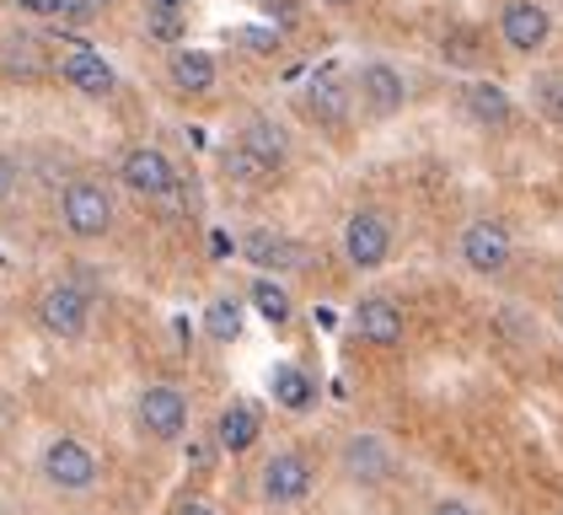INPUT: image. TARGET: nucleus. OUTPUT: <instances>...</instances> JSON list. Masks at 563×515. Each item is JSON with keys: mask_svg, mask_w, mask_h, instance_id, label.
Returning a JSON list of instances; mask_svg holds the SVG:
<instances>
[{"mask_svg": "<svg viewBox=\"0 0 563 515\" xmlns=\"http://www.w3.org/2000/svg\"><path fill=\"white\" fill-rule=\"evenodd\" d=\"M59 215H65V226H70L76 237H102V231L113 226V194H108L97 177H76V183H65V194H59Z\"/></svg>", "mask_w": 563, "mask_h": 515, "instance_id": "f257e3e1", "label": "nucleus"}, {"mask_svg": "<svg viewBox=\"0 0 563 515\" xmlns=\"http://www.w3.org/2000/svg\"><path fill=\"white\" fill-rule=\"evenodd\" d=\"M134 414H140V429L151 440H183L188 435V397L177 386H145Z\"/></svg>", "mask_w": 563, "mask_h": 515, "instance_id": "f03ea898", "label": "nucleus"}, {"mask_svg": "<svg viewBox=\"0 0 563 515\" xmlns=\"http://www.w3.org/2000/svg\"><path fill=\"white\" fill-rule=\"evenodd\" d=\"M344 258L354 263V269H382V263L391 258V226H387V215H376V210L349 215V226H344Z\"/></svg>", "mask_w": 563, "mask_h": 515, "instance_id": "7ed1b4c3", "label": "nucleus"}, {"mask_svg": "<svg viewBox=\"0 0 563 515\" xmlns=\"http://www.w3.org/2000/svg\"><path fill=\"white\" fill-rule=\"evenodd\" d=\"M119 177H124V188L140 194V199H167V194L177 188L173 162H167L156 145H134L130 156L119 162Z\"/></svg>", "mask_w": 563, "mask_h": 515, "instance_id": "20e7f679", "label": "nucleus"}, {"mask_svg": "<svg viewBox=\"0 0 563 515\" xmlns=\"http://www.w3.org/2000/svg\"><path fill=\"white\" fill-rule=\"evenodd\" d=\"M38 322H44V333H54V339H81L87 322H91L87 291H76V285H54V291H44V300H38Z\"/></svg>", "mask_w": 563, "mask_h": 515, "instance_id": "39448f33", "label": "nucleus"}, {"mask_svg": "<svg viewBox=\"0 0 563 515\" xmlns=\"http://www.w3.org/2000/svg\"><path fill=\"white\" fill-rule=\"evenodd\" d=\"M510 253H516V242H510V231L499 220H473L462 231V263L473 274H499L510 263Z\"/></svg>", "mask_w": 563, "mask_h": 515, "instance_id": "423d86ee", "label": "nucleus"}, {"mask_svg": "<svg viewBox=\"0 0 563 515\" xmlns=\"http://www.w3.org/2000/svg\"><path fill=\"white\" fill-rule=\"evenodd\" d=\"M499 33L505 43L516 48V54H537L548 33H553V17H548V6H537V0H510L505 11H499Z\"/></svg>", "mask_w": 563, "mask_h": 515, "instance_id": "0eeeda50", "label": "nucleus"}, {"mask_svg": "<svg viewBox=\"0 0 563 515\" xmlns=\"http://www.w3.org/2000/svg\"><path fill=\"white\" fill-rule=\"evenodd\" d=\"M44 478L54 489H91L97 483V457H91L81 440H54L44 451Z\"/></svg>", "mask_w": 563, "mask_h": 515, "instance_id": "6e6552de", "label": "nucleus"}, {"mask_svg": "<svg viewBox=\"0 0 563 515\" xmlns=\"http://www.w3.org/2000/svg\"><path fill=\"white\" fill-rule=\"evenodd\" d=\"M344 472L354 483H387L391 472H397V457H391V446L382 435H349L344 440Z\"/></svg>", "mask_w": 563, "mask_h": 515, "instance_id": "1a4fd4ad", "label": "nucleus"}, {"mask_svg": "<svg viewBox=\"0 0 563 515\" xmlns=\"http://www.w3.org/2000/svg\"><path fill=\"white\" fill-rule=\"evenodd\" d=\"M263 494H268L274 505H301L306 494H311V462H306L301 451H279V457L263 468Z\"/></svg>", "mask_w": 563, "mask_h": 515, "instance_id": "9d476101", "label": "nucleus"}, {"mask_svg": "<svg viewBox=\"0 0 563 515\" xmlns=\"http://www.w3.org/2000/svg\"><path fill=\"white\" fill-rule=\"evenodd\" d=\"M360 102L376 113V119H391L402 102H408V86H402V70H391L382 59L360 65Z\"/></svg>", "mask_w": 563, "mask_h": 515, "instance_id": "9b49d317", "label": "nucleus"}, {"mask_svg": "<svg viewBox=\"0 0 563 515\" xmlns=\"http://www.w3.org/2000/svg\"><path fill=\"white\" fill-rule=\"evenodd\" d=\"M59 76L76 86L81 97H108L113 86H119V76H113V65L102 59V54H91V48H70L65 59H59Z\"/></svg>", "mask_w": 563, "mask_h": 515, "instance_id": "f8f14e48", "label": "nucleus"}, {"mask_svg": "<svg viewBox=\"0 0 563 515\" xmlns=\"http://www.w3.org/2000/svg\"><path fill=\"white\" fill-rule=\"evenodd\" d=\"M263 172H279L285 167V156H290V140H285V129L274 124V119H247L242 124V140H236Z\"/></svg>", "mask_w": 563, "mask_h": 515, "instance_id": "ddd939ff", "label": "nucleus"}, {"mask_svg": "<svg viewBox=\"0 0 563 515\" xmlns=\"http://www.w3.org/2000/svg\"><path fill=\"white\" fill-rule=\"evenodd\" d=\"M462 108L473 113L477 124H488V129H499V124H510L516 119V102H510V91L499 81H467L462 86Z\"/></svg>", "mask_w": 563, "mask_h": 515, "instance_id": "4468645a", "label": "nucleus"}, {"mask_svg": "<svg viewBox=\"0 0 563 515\" xmlns=\"http://www.w3.org/2000/svg\"><path fill=\"white\" fill-rule=\"evenodd\" d=\"M354 328H360V339H365V343H382V349H391V343H402V311H397L391 300L371 296V300H360Z\"/></svg>", "mask_w": 563, "mask_h": 515, "instance_id": "2eb2a0df", "label": "nucleus"}, {"mask_svg": "<svg viewBox=\"0 0 563 515\" xmlns=\"http://www.w3.org/2000/svg\"><path fill=\"white\" fill-rule=\"evenodd\" d=\"M306 113L311 119H322V124H344L349 119V86L333 76V70H322V76H311L306 81Z\"/></svg>", "mask_w": 563, "mask_h": 515, "instance_id": "dca6fc26", "label": "nucleus"}, {"mask_svg": "<svg viewBox=\"0 0 563 515\" xmlns=\"http://www.w3.org/2000/svg\"><path fill=\"white\" fill-rule=\"evenodd\" d=\"M0 65H5L11 76H22V81H38L48 70L44 43L33 39V33H5V39H0Z\"/></svg>", "mask_w": 563, "mask_h": 515, "instance_id": "f3484780", "label": "nucleus"}, {"mask_svg": "<svg viewBox=\"0 0 563 515\" xmlns=\"http://www.w3.org/2000/svg\"><path fill=\"white\" fill-rule=\"evenodd\" d=\"M242 253L253 258L258 269H296V263L306 258L290 237H274V231H253V237L242 242Z\"/></svg>", "mask_w": 563, "mask_h": 515, "instance_id": "a211bd4d", "label": "nucleus"}, {"mask_svg": "<svg viewBox=\"0 0 563 515\" xmlns=\"http://www.w3.org/2000/svg\"><path fill=\"white\" fill-rule=\"evenodd\" d=\"M173 86L177 91H210L216 86V59L205 54V48H177L173 54Z\"/></svg>", "mask_w": 563, "mask_h": 515, "instance_id": "6ab92c4d", "label": "nucleus"}, {"mask_svg": "<svg viewBox=\"0 0 563 515\" xmlns=\"http://www.w3.org/2000/svg\"><path fill=\"white\" fill-rule=\"evenodd\" d=\"M216 440L225 451H247V446L258 440V414H253L247 403H231V408L216 419Z\"/></svg>", "mask_w": 563, "mask_h": 515, "instance_id": "aec40b11", "label": "nucleus"}, {"mask_svg": "<svg viewBox=\"0 0 563 515\" xmlns=\"http://www.w3.org/2000/svg\"><path fill=\"white\" fill-rule=\"evenodd\" d=\"M268 392H274V403H279V408H290V414H301L306 403H311V382H306L296 365H274Z\"/></svg>", "mask_w": 563, "mask_h": 515, "instance_id": "412c9836", "label": "nucleus"}, {"mask_svg": "<svg viewBox=\"0 0 563 515\" xmlns=\"http://www.w3.org/2000/svg\"><path fill=\"white\" fill-rule=\"evenodd\" d=\"M205 333L216 343H236L242 339V306L231 296H220V300H210V311H205Z\"/></svg>", "mask_w": 563, "mask_h": 515, "instance_id": "4be33fe9", "label": "nucleus"}, {"mask_svg": "<svg viewBox=\"0 0 563 515\" xmlns=\"http://www.w3.org/2000/svg\"><path fill=\"white\" fill-rule=\"evenodd\" d=\"M253 306H258L274 328H279V322H290V291H285L279 280H253Z\"/></svg>", "mask_w": 563, "mask_h": 515, "instance_id": "5701e85b", "label": "nucleus"}, {"mask_svg": "<svg viewBox=\"0 0 563 515\" xmlns=\"http://www.w3.org/2000/svg\"><path fill=\"white\" fill-rule=\"evenodd\" d=\"M231 39L242 43V48H253V54H274L279 48V33H268V28H236Z\"/></svg>", "mask_w": 563, "mask_h": 515, "instance_id": "b1692460", "label": "nucleus"}, {"mask_svg": "<svg viewBox=\"0 0 563 515\" xmlns=\"http://www.w3.org/2000/svg\"><path fill=\"white\" fill-rule=\"evenodd\" d=\"M151 33L162 43H177L183 39V11H156V6H151Z\"/></svg>", "mask_w": 563, "mask_h": 515, "instance_id": "393cba45", "label": "nucleus"}, {"mask_svg": "<svg viewBox=\"0 0 563 515\" xmlns=\"http://www.w3.org/2000/svg\"><path fill=\"white\" fill-rule=\"evenodd\" d=\"M225 167L236 172V177H247V183H258V177H268V172H263L258 162H253V156H247V151H242V145H236V151H231V156H225Z\"/></svg>", "mask_w": 563, "mask_h": 515, "instance_id": "a878e982", "label": "nucleus"}, {"mask_svg": "<svg viewBox=\"0 0 563 515\" xmlns=\"http://www.w3.org/2000/svg\"><path fill=\"white\" fill-rule=\"evenodd\" d=\"M16 183H22V167H16V156H0V205L16 194Z\"/></svg>", "mask_w": 563, "mask_h": 515, "instance_id": "bb28decb", "label": "nucleus"}, {"mask_svg": "<svg viewBox=\"0 0 563 515\" xmlns=\"http://www.w3.org/2000/svg\"><path fill=\"white\" fill-rule=\"evenodd\" d=\"M542 102H548V113L563 124V81H548L542 86Z\"/></svg>", "mask_w": 563, "mask_h": 515, "instance_id": "cd10ccee", "label": "nucleus"}, {"mask_svg": "<svg viewBox=\"0 0 563 515\" xmlns=\"http://www.w3.org/2000/svg\"><path fill=\"white\" fill-rule=\"evenodd\" d=\"M16 6H27V11H38V17H59V11H65V0H16Z\"/></svg>", "mask_w": 563, "mask_h": 515, "instance_id": "c85d7f7f", "label": "nucleus"}, {"mask_svg": "<svg viewBox=\"0 0 563 515\" xmlns=\"http://www.w3.org/2000/svg\"><path fill=\"white\" fill-rule=\"evenodd\" d=\"M430 515H477V511L467 505V500H440V505H434Z\"/></svg>", "mask_w": 563, "mask_h": 515, "instance_id": "c756f323", "label": "nucleus"}, {"mask_svg": "<svg viewBox=\"0 0 563 515\" xmlns=\"http://www.w3.org/2000/svg\"><path fill=\"white\" fill-rule=\"evenodd\" d=\"M188 457H194V468H210V446H205V440H194Z\"/></svg>", "mask_w": 563, "mask_h": 515, "instance_id": "7c9ffc66", "label": "nucleus"}, {"mask_svg": "<svg viewBox=\"0 0 563 515\" xmlns=\"http://www.w3.org/2000/svg\"><path fill=\"white\" fill-rule=\"evenodd\" d=\"M156 11H188V0H151Z\"/></svg>", "mask_w": 563, "mask_h": 515, "instance_id": "2f4dec72", "label": "nucleus"}, {"mask_svg": "<svg viewBox=\"0 0 563 515\" xmlns=\"http://www.w3.org/2000/svg\"><path fill=\"white\" fill-rule=\"evenodd\" d=\"M322 6H339V11H344V6H354V0H322Z\"/></svg>", "mask_w": 563, "mask_h": 515, "instance_id": "473e14b6", "label": "nucleus"}, {"mask_svg": "<svg viewBox=\"0 0 563 515\" xmlns=\"http://www.w3.org/2000/svg\"><path fill=\"white\" fill-rule=\"evenodd\" d=\"M188 515H210V511H205V505H188Z\"/></svg>", "mask_w": 563, "mask_h": 515, "instance_id": "72a5a7b5", "label": "nucleus"}, {"mask_svg": "<svg viewBox=\"0 0 563 515\" xmlns=\"http://www.w3.org/2000/svg\"><path fill=\"white\" fill-rule=\"evenodd\" d=\"M0 419H5V403H0Z\"/></svg>", "mask_w": 563, "mask_h": 515, "instance_id": "f704fd0d", "label": "nucleus"}]
</instances>
